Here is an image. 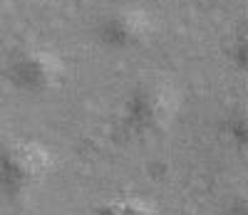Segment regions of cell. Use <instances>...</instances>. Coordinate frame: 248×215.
Segmentation results:
<instances>
[{
	"mask_svg": "<svg viewBox=\"0 0 248 215\" xmlns=\"http://www.w3.org/2000/svg\"><path fill=\"white\" fill-rule=\"evenodd\" d=\"M57 171V154L40 139H13L0 146V196L23 205L47 186Z\"/></svg>",
	"mask_w": 248,
	"mask_h": 215,
	"instance_id": "1",
	"label": "cell"
},
{
	"mask_svg": "<svg viewBox=\"0 0 248 215\" xmlns=\"http://www.w3.org/2000/svg\"><path fill=\"white\" fill-rule=\"evenodd\" d=\"M184 94L169 77H147L137 82L124 99V126L134 136H161L181 114Z\"/></svg>",
	"mask_w": 248,
	"mask_h": 215,
	"instance_id": "2",
	"label": "cell"
},
{
	"mask_svg": "<svg viewBox=\"0 0 248 215\" xmlns=\"http://www.w3.org/2000/svg\"><path fill=\"white\" fill-rule=\"evenodd\" d=\"M5 79L17 92L43 97L65 84L67 62L47 45H23L8 57Z\"/></svg>",
	"mask_w": 248,
	"mask_h": 215,
	"instance_id": "3",
	"label": "cell"
},
{
	"mask_svg": "<svg viewBox=\"0 0 248 215\" xmlns=\"http://www.w3.org/2000/svg\"><path fill=\"white\" fill-rule=\"evenodd\" d=\"M159 20L144 5H119L105 13L97 23V37L105 47L117 52L141 50L154 42Z\"/></svg>",
	"mask_w": 248,
	"mask_h": 215,
	"instance_id": "4",
	"label": "cell"
},
{
	"mask_svg": "<svg viewBox=\"0 0 248 215\" xmlns=\"http://www.w3.org/2000/svg\"><path fill=\"white\" fill-rule=\"evenodd\" d=\"M97 215H159V205L141 193H122L102 203Z\"/></svg>",
	"mask_w": 248,
	"mask_h": 215,
	"instance_id": "5",
	"label": "cell"
},
{
	"mask_svg": "<svg viewBox=\"0 0 248 215\" xmlns=\"http://www.w3.org/2000/svg\"><path fill=\"white\" fill-rule=\"evenodd\" d=\"M226 215H248V203H246V198H243V196L233 198L231 205H229V210H226Z\"/></svg>",
	"mask_w": 248,
	"mask_h": 215,
	"instance_id": "6",
	"label": "cell"
}]
</instances>
